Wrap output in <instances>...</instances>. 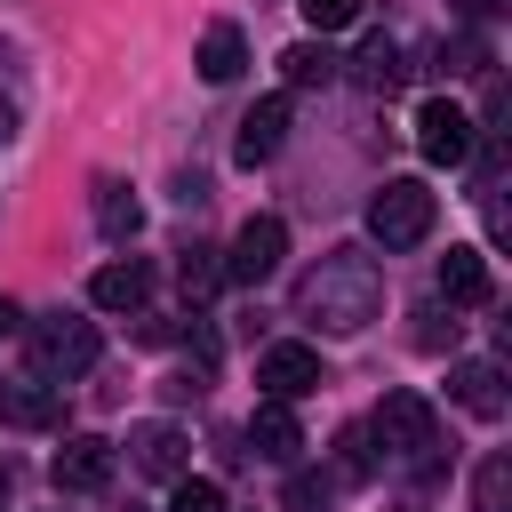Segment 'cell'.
Here are the masks:
<instances>
[{
  "mask_svg": "<svg viewBox=\"0 0 512 512\" xmlns=\"http://www.w3.org/2000/svg\"><path fill=\"white\" fill-rule=\"evenodd\" d=\"M384 312V264L368 248H328L296 280V320H320L328 336H360Z\"/></svg>",
  "mask_w": 512,
  "mask_h": 512,
  "instance_id": "cell-1",
  "label": "cell"
},
{
  "mask_svg": "<svg viewBox=\"0 0 512 512\" xmlns=\"http://www.w3.org/2000/svg\"><path fill=\"white\" fill-rule=\"evenodd\" d=\"M368 440H384V456H392V464H408L416 480H432V472H440V416H432V400H424V392H384V400H376V416H368Z\"/></svg>",
  "mask_w": 512,
  "mask_h": 512,
  "instance_id": "cell-2",
  "label": "cell"
},
{
  "mask_svg": "<svg viewBox=\"0 0 512 512\" xmlns=\"http://www.w3.org/2000/svg\"><path fill=\"white\" fill-rule=\"evenodd\" d=\"M432 224H440V192H432L424 176H384V192L368 200V240H376L384 256L432 240Z\"/></svg>",
  "mask_w": 512,
  "mask_h": 512,
  "instance_id": "cell-3",
  "label": "cell"
},
{
  "mask_svg": "<svg viewBox=\"0 0 512 512\" xmlns=\"http://www.w3.org/2000/svg\"><path fill=\"white\" fill-rule=\"evenodd\" d=\"M96 320H80V312H48V320H32V376L40 384H72V376H88L96 368Z\"/></svg>",
  "mask_w": 512,
  "mask_h": 512,
  "instance_id": "cell-4",
  "label": "cell"
},
{
  "mask_svg": "<svg viewBox=\"0 0 512 512\" xmlns=\"http://www.w3.org/2000/svg\"><path fill=\"white\" fill-rule=\"evenodd\" d=\"M472 144H480V128H472L464 104H448V96H424V104H416V152H424L432 168H464Z\"/></svg>",
  "mask_w": 512,
  "mask_h": 512,
  "instance_id": "cell-5",
  "label": "cell"
},
{
  "mask_svg": "<svg viewBox=\"0 0 512 512\" xmlns=\"http://www.w3.org/2000/svg\"><path fill=\"white\" fill-rule=\"evenodd\" d=\"M280 256H288V224H280V216H248V224L232 232V248H224V280H232V288H264V280L280 272Z\"/></svg>",
  "mask_w": 512,
  "mask_h": 512,
  "instance_id": "cell-6",
  "label": "cell"
},
{
  "mask_svg": "<svg viewBox=\"0 0 512 512\" xmlns=\"http://www.w3.org/2000/svg\"><path fill=\"white\" fill-rule=\"evenodd\" d=\"M112 440L104 432H72L56 456H48V480H56V496H104L112 488Z\"/></svg>",
  "mask_w": 512,
  "mask_h": 512,
  "instance_id": "cell-7",
  "label": "cell"
},
{
  "mask_svg": "<svg viewBox=\"0 0 512 512\" xmlns=\"http://www.w3.org/2000/svg\"><path fill=\"white\" fill-rule=\"evenodd\" d=\"M256 384H264V400H304V392H320L328 376H320V352H312V344L280 336V344L256 352Z\"/></svg>",
  "mask_w": 512,
  "mask_h": 512,
  "instance_id": "cell-8",
  "label": "cell"
},
{
  "mask_svg": "<svg viewBox=\"0 0 512 512\" xmlns=\"http://www.w3.org/2000/svg\"><path fill=\"white\" fill-rule=\"evenodd\" d=\"M128 464L136 472H152V480H176V472H192V440H184V424H128Z\"/></svg>",
  "mask_w": 512,
  "mask_h": 512,
  "instance_id": "cell-9",
  "label": "cell"
},
{
  "mask_svg": "<svg viewBox=\"0 0 512 512\" xmlns=\"http://www.w3.org/2000/svg\"><path fill=\"white\" fill-rule=\"evenodd\" d=\"M280 144H288V96L248 104V120H240V136H232V160H240V168H264Z\"/></svg>",
  "mask_w": 512,
  "mask_h": 512,
  "instance_id": "cell-10",
  "label": "cell"
},
{
  "mask_svg": "<svg viewBox=\"0 0 512 512\" xmlns=\"http://www.w3.org/2000/svg\"><path fill=\"white\" fill-rule=\"evenodd\" d=\"M248 448H256L264 464H296V448H304L296 400H256V416H248Z\"/></svg>",
  "mask_w": 512,
  "mask_h": 512,
  "instance_id": "cell-11",
  "label": "cell"
},
{
  "mask_svg": "<svg viewBox=\"0 0 512 512\" xmlns=\"http://www.w3.org/2000/svg\"><path fill=\"white\" fill-rule=\"evenodd\" d=\"M144 296H152V264L144 256H120V264H104L88 280V304L96 312H144Z\"/></svg>",
  "mask_w": 512,
  "mask_h": 512,
  "instance_id": "cell-12",
  "label": "cell"
},
{
  "mask_svg": "<svg viewBox=\"0 0 512 512\" xmlns=\"http://www.w3.org/2000/svg\"><path fill=\"white\" fill-rule=\"evenodd\" d=\"M448 392H456V408L480 416V424L504 416V368H496V360H456V368H448Z\"/></svg>",
  "mask_w": 512,
  "mask_h": 512,
  "instance_id": "cell-13",
  "label": "cell"
},
{
  "mask_svg": "<svg viewBox=\"0 0 512 512\" xmlns=\"http://www.w3.org/2000/svg\"><path fill=\"white\" fill-rule=\"evenodd\" d=\"M488 296H496L488 256H480V248H448V256H440V304L464 312V304H488Z\"/></svg>",
  "mask_w": 512,
  "mask_h": 512,
  "instance_id": "cell-14",
  "label": "cell"
},
{
  "mask_svg": "<svg viewBox=\"0 0 512 512\" xmlns=\"http://www.w3.org/2000/svg\"><path fill=\"white\" fill-rule=\"evenodd\" d=\"M240 64H248V40H240V24H208L200 32V80H240Z\"/></svg>",
  "mask_w": 512,
  "mask_h": 512,
  "instance_id": "cell-15",
  "label": "cell"
},
{
  "mask_svg": "<svg viewBox=\"0 0 512 512\" xmlns=\"http://www.w3.org/2000/svg\"><path fill=\"white\" fill-rule=\"evenodd\" d=\"M352 72H360V88H376V96H392L400 80H408V56H400V40H360V56H352Z\"/></svg>",
  "mask_w": 512,
  "mask_h": 512,
  "instance_id": "cell-16",
  "label": "cell"
},
{
  "mask_svg": "<svg viewBox=\"0 0 512 512\" xmlns=\"http://www.w3.org/2000/svg\"><path fill=\"white\" fill-rule=\"evenodd\" d=\"M336 64H344V56H336L328 40H296V48L280 56V80H288V88H328Z\"/></svg>",
  "mask_w": 512,
  "mask_h": 512,
  "instance_id": "cell-17",
  "label": "cell"
},
{
  "mask_svg": "<svg viewBox=\"0 0 512 512\" xmlns=\"http://www.w3.org/2000/svg\"><path fill=\"white\" fill-rule=\"evenodd\" d=\"M136 224H144L136 192H128V184H96V232H104V240H136Z\"/></svg>",
  "mask_w": 512,
  "mask_h": 512,
  "instance_id": "cell-18",
  "label": "cell"
},
{
  "mask_svg": "<svg viewBox=\"0 0 512 512\" xmlns=\"http://www.w3.org/2000/svg\"><path fill=\"white\" fill-rule=\"evenodd\" d=\"M176 280H184V296H192V304H200V296H216V288H224V248H200V240H192V248L176 256Z\"/></svg>",
  "mask_w": 512,
  "mask_h": 512,
  "instance_id": "cell-19",
  "label": "cell"
},
{
  "mask_svg": "<svg viewBox=\"0 0 512 512\" xmlns=\"http://www.w3.org/2000/svg\"><path fill=\"white\" fill-rule=\"evenodd\" d=\"M0 416H8V424H32V432H48V424H56V384H40V376H32V384H16V392L0 400Z\"/></svg>",
  "mask_w": 512,
  "mask_h": 512,
  "instance_id": "cell-20",
  "label": "cell"
},
{
  "mask_svg": "<svg viewBox=\"0 0 512 512\" xmlns=\"http://www.w3.org/2000/svg\"><path fill=\"white\" fill-rule=\"evenodd\" d=\"M472 512H512V456H480V472H472Z\"/></svg>",
  "mask_w": 512,
  "mask_h": 512,
  "instance_id": "cell-21",
  "label": "cell"
},
{
  "mask_svg": "<svg viewBox=\"0 0 512 512\" xmlns=\"http://www.w3.org/2000/svg\"><path fill=\"white\" fill-rule=\"evenodd\" d=\"M168 512H224V488L200 480V472H176L168 480Z\"/></svg>",
  "mask_w": 512,
  "mask_h": 512,
  "instance_id": "cell-22",
  "label": "cell"
},
{
  "mask_svg": "<svg viewBox=\"0 0 512 512\" xmlns=\"http://www.w3.org/2000/svg\"><path fill=\"white\" fill-rule=\"evenodd\" d=\"M336 472H344V480H368V472H376V440H368V424H352V432L336 440Z\"/></svg>",
  "mask_w": 512,
  "mask_h": 512,
  "instance_id": "cell-23",
  "label": "cell"
},
{
  "mask_svg": "<svg viewBox=\"0 0 512 512\" xmlns=\"http://www.w3.org/2000/svg\"><path fill=\"white\" fill-rule=\"evenodd\" d=\"M296 8H304V24H312L320 40H328V32H344V24L360 16V0H296Z\"/></svg>",
  "mask_w": 512,
  "mask_h": 512,
  "instance_id": "cell-24",
  "label": "cell"
},
{
  "mask_svg": "<svg viewBox=\"0 0 512 512\" xmlns=\"http://www.w3.org/2000/svg\"><path fill=\"white\" fill-rule=\"evenodd\" d=\"M416 320H424V328H416V344H424V352H448V344H456V320H440V304H424Z\"/></svg>",
  "mask_w": 512,
  "mask_h": 512,
  "instance_id": "cell-25",
  "label": "cell"
},
{
  "mask_svg": "<svg viewBox=\"0 0 512 512\" xmlns=\"http://www.w3.org/2000/svg\"><path fill=\"white\" fill-rule=\"evenodd\" d=\"M288 504H296V512H312V504H320V480H312V472H296V480H288Z\"/></svg>",
  "mask_w": 512,
  "mask_h": 512,
  "instance_id": "cell-26",
  "label": "cell"
},
{
  "mask_svg": "<svg viewBox=\"0 0 512 512\" xmlns=\"http://www.w3.org/2000/svg\"><path fill=\"white\" fill-rule=\"evenodd\" d=\"M0 64H8V56H0ZM8 136H16V96H8V80H0V144H8Z\"/></svg>",
  "mask_w": 512,
  "mask_h": 512,
  "instance_id": "cell-27",
  "label": "cell"
},
{
  "mask_svg": "<svg viewBox=\"0 0 512 512\" xmlns=\"http://www.w3.org/2000/svg\"><path fill=\"white\" fill-rule=\"evenodd\" d=\"M8 328H16V304H8V296H0V336H8Z\"/></svg>",
  "mask_w": 512,
  "mask_h": 512,
  "instance_id": "cell-28",
  "label": "cell"
},
{
  "mask_svg": "<svg viewBox=\"0 0 512 512\" xmlns=\"http://www.w3.org/2000/svg\"><path fill=\"white\" fill-rule=\"evenodd\" d=\"M0 512H8V464H0Z\"/></svg>",
  "mask_w": 512,
  "mask_h": 512,
  "instance_id": "cell-29",
  "label": "cell"
}]
</instances>
